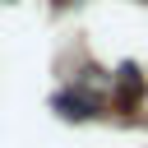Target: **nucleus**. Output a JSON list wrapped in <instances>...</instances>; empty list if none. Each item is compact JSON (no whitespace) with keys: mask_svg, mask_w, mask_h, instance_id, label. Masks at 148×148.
I'll return each instance as SVG.
<instances>
[{"mask_svg":"<svg viewBox=\"0 0 148 148\" xmlns=\"http://www.w3.org/2000/svg\"><path fill=\"white\" fill-rule=\"evenodd\" d=\"M51 111H56L60 120H92V116L102 111V97H88L83 88H65V92L51 97Z\"/></svg>","mask_w":148,"mask_h":148,"instance_id":"f257e3e1","label":"nucleus"}]
</instances>
